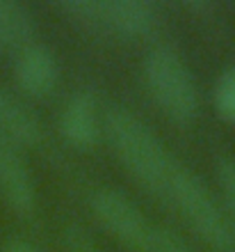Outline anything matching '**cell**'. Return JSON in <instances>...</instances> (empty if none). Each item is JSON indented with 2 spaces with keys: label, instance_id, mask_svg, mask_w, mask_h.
<instances>
[{
  "label": "cell",
  "instance_id": "30bf717a",
  "mask_svg": "<svg viewBox=\"0 0 235 252\" xmlns=\"http://www.w3.org/2000/svg\"><path fill=\"white\" fill-rule=\"evenodd\" d=\"M34 16L16 0H0V51H16L32 44Z\"/></svg>",
  "mask_w": 235,
  "mask_h": 252
},
{
  "label": "cell",
  "instance_id": "8992f818",
  "mask_svg": "<svg viewBox=\"0 0 235 252\" xmlns=\"http://www.w3.org/2000/svg\"><path fill=\"white\" fill-rule=\"evenodd\" d=\"M57 128L71 147L82 152L94 149L103 138V115L96 94L89 90L73 92L62 106Z\"/></svg>",
  "mask_w": 235,
  "mask_h": 252
},
{
  "label": "cell",
  "instance_id": "9c48e42d",
  "mask_svg": "<svg viewBox=\"0 0 235 252\" xmlns=\"http://www.w3.org/2000/svg\"><path fill=\"white\" fill-rule=\"evenodd\" d=\"M0 135L14 145L37 147L44 140V126L32 108L0 85Z\"/></svg>",
  "mask_w": 235,
  "mask_h": 252
},
{
  "label": "cell",
  "instance_id": "6da1fadb",
  "mask_svg": "<svg viewBox=\"0 0 235 252\" xmlns=\"http://www.w3.org/2000/svg\"><path fill=\"white\" fill-rule=\"evenodd\" d=\"M103 135L126 172L144 190L167 199L178 160L171 158L162 140L124 106H112L103 115Z\"/></svg>",
  "mask_w": 235,
  "mask_h": 252
},
{
  "label": "cell",
  "instance_id": "8fae6325",
  "mask_svg": "<svg viewBox=\"0 0 235 252\" xmlns=\"http://www.w3.org/2000/svg\"><path fill=\"white\" fill-rule=\"evenodd\" d=\"M217 186L222 197L219 204L235 234V156H222L217 160Z\"/></svg>",
  "mask_w": 235,
  "mask_h": 252
},
{
  "label": "cell",
  "instance_id": "9a60e30c",
  "mask_svg": "<svg viewBox=\"0 0 235 252\" xmlns=\"http://www.w3.org/2000/svg\"><path fill=\"white\" fill-rule=\"evenodd\" d=\"M76 252H101V250H96V248L89 246V243H80V246L76 248Z\"/></svg>",
  "mask_w": 235,
  "mask_h": 252
},
{
  "label": "cell",
  "instance_id": "ba28073f",
  "mask_svg": "<svg viewBox=\"0 0 235 252\" xmlns=\"http://www.w3.org/2000/svg\"><path fill=\"white\" fill-rule=\"evenodd\" d=\"M14 80L21 92L32 99H46L59 83V62L48 46L27 44L14 60Z\"/></svg>",
  "mask_w": 235,
  "mask_h": 252
},
{
  "label": "cell",
  "instance_id": "52a82bcc",
  "mask_svg": "<svg viewBox=\"0 0 235 252\" xmlns=\"http://www.w3.org/2000/svg\"><path fill=\"white\" fill-rule=\"evenodd\" d=\"M0 195L19 216H30L37 209L34 177L27 167L23 149L0 135Z\"/></svg>",
  "mask_w": 235,
  "mask_h": 252
},
{
  "label": "cell",
  "instance_id": "5bb4252c",
  "mask_svg": "<svg viewBox=\"0 0 235 252\" xmlns=\"http://www.w3.org/2000/svg\"><path fill=\"white\" fill-rule=\"evenodd\" d=\"M0 252H39V250L26 239H9L5 246L0 248Z\"/></svg>",
  "mask_w": 235,
  "mask_h": 252
},
{
  "label": "cell",
  "instance_id": "3957f363",
  "mask_svg": "<svg viewBox=\"0 0 235 252\" xmlns=\"http://www.w3.org/2000/svg\"><path fill=\"white\" fill-rule=\"evenodd\" d=\"M144 83L151 99L174 122H192L199 113L194 78L185 60L176 48L160 46L151 48L144 58Z\"/></svg>",
  "mask_w": 235,
  "mask_h": 252
},
{
  "label": "cell",
  "instance_id": "5b68a950",
  "mask_svg": "<svg viewBox=\"0 0 235 252\" xmlns=\"http://www.w3.org/2000/svg\"><path fill=\"white\" fill-rule=\"evenodd\" d=\"M96 222L117 239L121 246L135 252H149L153 227L135 202L117 188H98L89 197Z\"/></svg>",
  "mask_w": 235,
  "mask_h": 252
},
{
  "label": "cell",
  "instance_id": "4fadbf2b",
  "mask_svg": "<svg viewBox=\"0 0 235 252\" xmlns=\"http://www.w3.org/2000/svg\"><path fill=\"white\" fill-rule=\"evenodd\" d=\"M149 252H194V248L169 227H153Z\"/></svg>",
  "mask_w": 235,
  "mask_h": 252
},
{
  "label": "cell",
  "instance_id": "277c9868",
  "mask_svg": "<svg viewBox=\"0 0 235 252\" xmlns=\"http://www.w3.org/2000/svg\"><path fill=\"white\" fill-rule=\"evenodd\" d=\"M59 9L80 26L98 32L139 39L156 30L157 12L146 0H69Z\"/></svg>",
  "mask_w": 235,
  "mask_h": 252
},
{
  "label": "cell",
  "instance_id": "7c38bea8",
  "mask_svg": "<svg viewBox=\"0 0 235 252\" xmlns=\"http://www.w3.org/2000/svg\"><path fill=\"white\" fill-rule=\"evenodd\" d=\"M212 106L222 120L235 124V64L217 76L212 85Z\"/></svg>",
  "mask_w": 235,
  "mask_h": 252
},
{
  "label": "cell",
  "instance_id": "7a4b0ae2",
  "mask_svg": "<svg viewBox=\"0 0 235 252\" xmlns=\"http://www.w3.org/2000/svg\"><path fill=\"white\" fill-rule=\"evenodd\" d=\"M167 199L176 206V211L185 218L192 229L217 252L235 250V234L224 216L222 204L217 202L201 177H196L189 167L178 163L169 184Z\"/></svg>",
  "mask_w": 235,
  "mask_h": 252
}]
</instances>
